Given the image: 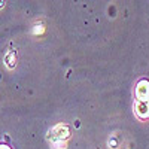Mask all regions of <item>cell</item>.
Instances as JSON below:
<instances>
[{
	"instance_id": "6da1fadb",
	"label": "cell",
	"mask_w": 149,
	"mask_h": 149,
	"mask_svg": "<svg viewBox=\"0 0 149 149\" xmlns=\"http://www.w3.org/2000/svg\"><path fill=\"white\" fill-rule=\"evenodd\" d=\"M69 137H70V128L66 124H58V125H55L54 128L49 130V134H48V139L51 140V143L66 142Z\"/></svg>"
},
{
	"instance_id": "7a4b0ae2",
	"label": "cell",
	"mask_w": 149,
	"mask_h": 149,
	"mask_svg": "<svg viewBox=\"0 0 149 149\" xmlns=\"http://www.w3.org/2000/svg\"><path fill=\"white\" fill-rule=\"evenodd\" d=\"M136 97L139 102H149V81L142 79L136 85Z\"/></svg>"
},
{
	"instance_id": "3957f363",
	"label": "cell",
	"mask_w": 149,
	"mask_h": 149,
	"mask_svg": "<svg viewBox=\"0 0 149 149\" xmlns=\"http://www.w3.org/2000/svg\"><path fill=\"white\" fill-rule=\"evenodd\" d=\"M134 112L140 119H148L149 118V102H136Z\"/></svg>"
},
{
	"instance_id": "277c9868",
	"label": "cell",
	"mask_w": 149,
	"mask_h": 149,
	"mask_svg": "<svg viewBox=\"0 0 149 149\" xmlns=\"http://www.w3.org/2000/svg\"><path fill=\"white\" fill-rule=\"evenodd\" d=\"M5 61H6L8 67H14V66H15V63H17V57H15V52H9V54L5 57Z\"/></svg>"
},
{
	"instance_id": "5b68a950",
	"label": "cell",
	"mask_w": 149,
	"mask_h": 149,
	"mask_svg": "<svg viewBox=\"0 0 149 149\" xmlns=\"http://www.w3.org/2000/svg\"><path fill=\"white\" fill-rule=\"evenodd\" d=\"M51 148L52 149H66L67 146H66V142H54V143H51Z\"/></svg>"
},
{
	"instance_id": "8992f818",
	"label": "cell",
	"mask_w": 149,
	"mask_h": 149,
	"mask_svg": "<svg viewBox=\"0 0 149 149\" xmlns=\"http://www.w3.org/2000/svg\"><path fill=\"white\" fill-rule=\"evenodd\" d=\"M42 31H43V27H42V26H36V29H34V34L42 33Z\"/></svg>"
},
{
	"instance_id": "52a82bcc",
	"label": "cell",
	"mask_w": 149,
	"mask_h": 149,
	"mask_svg": "<svg viewBox=\"0 0 149 149\" xmlns=\"http://www.w3.org/2000/svg\"><path fill=\"white\" fill-rule=\"evenodd\" d=\"M0 149H10V148L6 146V145H0Z\"/></svg>"
},
{
	"instance_id": "ba28073f",
	"label": "cell",
	"mask_w": 149,
	"mask_h": 149,
	"mask_svg": "<svg viewBox=\"0 0 149 149\" xmlns=\"http://www.w3.org/2000/svg\"><path fill=\"white\" fill-rule=\"evenodd\" d=\"M5 6V2H0V8H3Z\"/></svg>"
}]
</instances>
